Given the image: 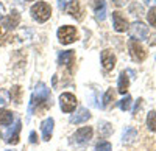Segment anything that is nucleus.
<instances>
[{
	"label": "nucleus",
	"instance_id": "obj_19",
	"mask_svg": "<svg viewBox=\"0 0 156 151\" xmlns=\"http://www.w3.org/2000/svg\"><path fill=\"white\" fill-rule=\"evenodd\" d=\"M98 134L103 136V137H108L109 134H112V126H111V123L101 122V123L98 125Z\"/></svg>",
	"mask_w": 156,
	"mask_h": 151
},
{
	"label": "nucleus",
	"instance_id": "obj_29",
	"mask_svg": "<svg viewBox=\"0 0 156 151\" xmlns=\"http://www.w3.org/2000/svg\"><path fill=\"white\" fill-rule=\"evenodd\" d=\"M30 142H31V143H36V142H37V139H36V132H34V131L30 132Z\"/></svg>",
	"mask_w": 156,
	"mask_h": 151
},
{
	"label": "nucleus",
	"instance_id": "obj_33",
	"mask_svg": "<svg viewBox=\"0 0 156 151\" xmlns=\"http://www.w3.org/2000/svg\"><path fill=\"white\" fill-rule=\"evenodd\" d=\"M0 33H2V28H0Z\"/></svg>",
	"mask_w": 156,
	"mask_h": 151
},
{
	"label": "nucleus",
	"instance_id": "obj_3",
	"mask_svg": "<svg viewBox=\"0 0 156 151\" xmlns=\"http://www.w3.org/2000/svg\"><path fill=\"white\" fill-rule=\"evenodd\" d=\"M94 136V129L92 126H84L81 129H78L72 137H70V143H75V145H86L89 143V140L92 139Z\"/></svg>",
	"mask_w": 156,
	"mask_h": 151
},
{
	"label": "nucleus",
	"instance_id": "obj_8",
	"mask_svg": "<svg viewBox=\"0 0 156 151\" xmlns=\"http://www.w3.org/2000/svg\"><path fill=\"white\" fill-rule=\"evenodd\" d=\"M20 128H22V122L20 120H16L14 126L9 128L8 132L5 134V142L9 143V145H17L19 143V132H20Z\"/></svg>",
	"mask_w": 156,
	"mask_h": 151
},
{
	"label": "nucleus",
	"instance_id": "obj_23",
	"mask_svg": "<svg viewBox=\"0 0 156 151\" xmlns=\"http://www.w3.org/2000/svg\"><path fill=\"white\" fill-rule=\"evenodd\" d=\"M114 95H115V92H114L112 89H108V91L105 92V95H103V108H108V106L112 103Z\"/></svg>",
	"mask_w": 156,
	"mask_h": 151
},
{
	"label": "nucleus",
	"instance_id": "obj_31",
	"mask_svg": "<svg viewBox=\"0 0 156 151\" xmlns=\"http://www.w3.org/2000/svg\"><path fill=\"white\" fill-rule=\"evenodd\" d=\"M25 2H34V0H25Z\"/></svg>",
	"mask_w": 156,
	"mask_h": 151
},
{
	"label": "nucleus",
	"instance_id": "obj_12",
	"mask_svg": "<svg viewBox=\"0 0 156 151\" xmlns=\"http://www.w3.org/2000/svg\"><path fill=\"white\" fill-rule=\"evenodd\" d=\"M73 62H75V52H73V50L61 52V53L58 55V64H59V66H64V67H67V69L70 70L72 66H73Z\"/></svg>",
	"mask_w": 156,
	"mask_h": 151
},
{
	"label": "nucleus",
	"instance_id": "obj_24",
	"mask_svg": "<svg viewBox=\"0 0 156 151\" xmlns=\"http://www.w3.org/2000/svg\"><path fill=\"white\" fill-rule=\"evenodd\" d=\"M9 101H11V95H9V92L5 91V89H0V108H5Z\"/></svg>",
	"mask_w": 156,
	"mask_h": 151
},
{
	"label": "nucleus",
	"instance_id": "obj_11",
	"mask_svg": "<svg viewBox=\"0 0 156 151\" xmlns=\"http://www.w3.org/2000/svg\"><path fill=\"white\" fill-rule=\"evenodd\" d=\"M89 118H90V112H89L86 108H80V109L75 112V114L70 115L69 122H70L72 125H81V123H86Z\"/></svg>",
	"mask_w": 156,
	"mask_h": 151
},
{
	"label": "nucleus",
	"instance_id": "obj_10",
	"mask_svg": "<svg viewBox=\"0 0 156 151\" xmlns=\"http://www.w3.org/2000/svg\"><path fill=\"white\" fill-rule=\"evenodd\" d=\"M19 22H20V14L16 11H11V14L2 17V25L6 30H14L19 25Z\"/></svg>",
	"mask_w": 156,
	"mask_h": 151
},
{
	"label": "nucleus",
	"instance_id": "obj_5",
	"mask_svg": "<svg viewBox=\"0 0 156 151\" xmlns=\"http://www.w3.org/2000/svg\"><path fill=\"white\" fill-rule=\"evenodd\" d=\"M78 101H76V97L70 92H64L59 95V108L62 112H73L75 108H76Z\"/></svg>",
	"mask_w": 156,
	"mask_h": 151
},
{
	"label": "nucleus",
	"instance_id": "obj_35",
	"mask_svg": "<svg viewBox=\"0 0 156 151\" xmlns=\"http://www.w3.org/2000/svg\"><path fill=\"white\" fill-rule=\"evenodd\" d=\"M6 151H11V149H6Z\"/></svg>",
	"mask_w": 156,
	"mask_h": 151
},
{
	"label": "nucleus",
	"instance_id": "obj_22",
	"mask_svg": "<svg viewBox=\"0 0 156 151\" xmlns=\"http://www.w3.org/2000/svg\"><path fill=\"white\" fill-rule=\"evenodd\" d=\"M147 128L153 132H156V111H151L147 115Z\"/></svg>",
	"mask_w": 156,
	"mask_h": 151
},
{
	"label": "nucleus",
	"instance_id": "obj_7",
	"mask_svg": "<svg viewBox=\"0 0 156 151\" xmlns=\"http://www.w3.org/2000/svg\"><path fill=\"white\" fill-rule=\"evenodd\" d=\"M129 33H131V37L136 41H142L147 39L148 36V27L142 22H134L131 27H129Z\"/></svg>",
	"mask_w": 156,
	"mask_h": 151
},
{
	"label": "nucleus",
	"instance_id": "obj_26",
	"mask_svg": "<svg viewBox=\"0 0 156 151\" xmlns=\"http://www.w3.org/2000/svg\"><path fill=\"white\" fill-rule=\"evenodd\" d=\"M147 20L148 23L151 25V27H156V6L150 8L148 12H147Z\"/></svg>",
	"mask_w": 156,
	"mask_h": 151
},
{
	"label": "nucleus",
	"instance_id": "obj_14",
	"mask_svg": "<svg viewBox=\"0 0 156 151\" xmlns=\"http://www.w3.org/2000/svg\"><path fill=\"white\" fill-rule=\"evenodd\" d=\"M53 126H55V120L48 117L45 118L42 123H41V131H42V140L48 142L51 139V136H53Z\"/></svg>",
	"mask_w": 156,
	"mask_h": 151
},
{
	"label": "nucleus",
	"instance_id": "obj_15",
	"mask_svg": "<svg viewBox=\"0 0 156 151\" xmlns=\"http://www.w3.org/2000/svg\"><path fill=\"white\" fill-rule=\"evenodd\" d=\"M94 11H95V16H97L98 20H105V17H106V3H105V0H95Z\"/></svg>",
	"mask_w": 156,
	"mask_h": 151
},
{
	"label": "nucleus",
	"instance_id": "obj_17",
	"mask_svg": "<svg viewBox=\"0 0 156 151\" xmlns=\"http://www.w3.org/2000/svg\"><path fill=\"white\" fill-rule=\"evenodd\" d=\"M12 120H14L12 112L0 108V125H2V126H9V125L12 123Z\"/></svg>",
	"mask_w": 156,
	"mask_h": 151
},
{
	"label": "nucleus",
	"instance_id": "obj_13",
	"mask_svg": "<svg viewBox=\"0 0 156 151\" xmlns=\"http://www.w3.org/2000/svg\"><path fill=\"white\" fill-rule=\"evenodd\" d=\"M101 66L106 72H109L115 67V55L111 50H103L101 52Z\"/></svg>",
	"mask_w": 156,
	"mask_h": 151
},
{
	"label": "nucleus",
	"instance_id": "obj_16",
	"mask_svg": "<svg viewBox=\"0 0 156 151\" xmlns=\"http://www.w3.org/2000/svg\"><path fill=\"white\" fill-rule=\"evenodd\" d=\"M128 86H129V80H128V75L126 72H122L119 75V84H117V92L125 95V92L128 91Z\"/></svg>",
	"mask_w": 156,
	"mask_h": 151
},
{
	"label": "nucleus",
	"instance_id": "obj_30",
	"mask_svg": "<svg viewBox=\"0 0 156 151\" xmlns=\"http://www.w3.org/2000/svg\"><path fill=\"white\" fill-rule=\"evenodd\" d=\"M2 14H3V5L0 3V16H2Z\"/></svg>",
	"mask_w": 156,
	"mask_h": 151
},
{
	"label": "nucleus",
	"instance_id": "obj_1",
	"mask_svg": "<svg viewBox=\"0 0 156 151\" xmlns=\"http://www.w3.org/2000/svg\"><path fill=\"white\" fill-rule=\"evenodd\" d=\"M48 108H51V94H50V91L47 89V86L44 83H39L36 86L33 95H31L28 112L30 114H33V112L41 114V112L47 111Z\"/></svg>",
	"mask_w": 156,
	"mask_h": 151
},
{
	"label": "nucleus",
	"instance_id": "obj_25",
	"mask_svg": "<svg viewBox=\"0 0 156 151\" xmlns=\"http://www.w3.org/2000/svg\"><path fill=\"white\" fill-rule=\"evenodd\" d=\"M131 103H133L131 97L126 95V97H123V98L120 100V101H119V108H120L122 111H128V109H129V106H131Z\"/></svg>",
	"mask_w": 156,
	"mask_h": 151
},
{
	"label": "nucleus",
	"instance_id": "obj_27",
	"mask_svg": "<svg viewBox=\"0 0 156 151\" xmlns=\"http://www.w3.org/2000/svg\"><path fill=\"white\" fill-rule=\"evenodd\" d=\"M111 149H112V146H111V143L106 142V140H100V142L95 145V151H111Z\"/></svg>",
	"mask_w": 156,
	"mask_h": 151
},
{
	"label": "nucleus",
	"instance_id": "obj_6",
	"mask_svg": "<svg viewBox=\"0 0 156 151\" xmlns=\"http://www.w3.org/2000/svg\"><path fill=\"white\" fill-rule=\"evenodd\" d=\"M128 50H129V55H131V58H133L134 61H137V62L144 61V59L147 58L145 48L142 47L140 42L136 41V39H129V42H128Z\"/></svg>",
	"mask_w": 156,
	"mask_h": 151
},
{
	"label": "nucleus",
	"instance_id": "obj_18",
	"mask_svg": "<svg viewBox=\"0 0 156 151\" xmlns=\"http://www.w3.org/2000/svg\"><path fill=\"white\" fill-rule=\"evenodd\" d=\"M137 137V131L133 126H126L123 129V136H122V142L123 143H131L134 139Z\"/></svg>",
	"mask_w": 156,
	"mask_h": 151
},
{
	"label": "nucleus",
	"instance_id": "obj_20",
	"mask_svg": "<svg viewBox=\"0 0 156 151\" xmlns=\"http://www.w3.org/2000/svg\"><path fill=\"white\" fill-rule=\"evenodd\" d=\"M9 95H11V98H12V101L19 105V103H20V100H22V89H20L19 86H12Z\"/></svg>",
	"mask_w": 156,
	"mask_h": 151
},
{
	"label": "nucleus",
	"instance_id": "obj_2",
	"mask_svg": "<svg viewBox=\"0 0 156 151\" xmlns=\"http://www.w3.org/2000/svg\"><path fill=\"white\" fill-rule=\"evenodd\" d=\"M30 14L31 17L39 22V23H42V22H47L51 16V8L47 2H37L34 3L31 8H30Z\"/></svg>",
	"mask_w": 156,
	"mask_h": 151
},
{
	"label": "nucleus",
	"instance_id": "obj_28",
	"mask_svg": "<svg viewBox=\"0 0 156 151\" xmlns=\"http://www.w3.org/2000/svg\"><path fill=\"white\" fill-rule=\"evenodd\" d=\"M56 2H58V8L61 11H66V8L69 6V3L72 2V0H56Z\"/></svg>",
	"mask_w": 156,
	"mask_h": 151
},
{
	"label": "nucleus",
	"instance_id": "obj_4",
	"mask_svg": "<svg viewBox=\"0 0 156 151\" xmlns=\"http://www.w3.org/2000/svg\"><path fill=\"white\" fill-rule=\"evenodd\" d=\"M58 39L62 45H69L72 42L76 41V28L75 27H70V25H64L58 30Z\"/></svg>",
	"mask_w": 156,
	"mask_h": 151
},
{
	"label": "nucleus",
	"instance_id": "obj_34",
	"mask_svg": "<svg viewBox=\"0 0 156 151\" xmlns=\"http://www.w3.org/2000/svg\"><path fill=\"white\" fill-rule=\"evenodd\" d=\"M145 2H147V3H148V0H145Z\"/></svg>",
	"mask_w": 156,
	"mask_h": 151
},
{
	"label": "nucleus",
	"instance_id": "obj_21",
	"mask_svg": "<svg viewBox=\"0 0 156 151\" xmlns=\"http://www.w3.org/2000/svg\"><path fill=\"white\" fill-rule=\"evenodd\" d=\"M66 12H69L70 16H76L80 14V3H78V0H72V2L69 3V6L66 8Z\"/></svg>",
	"mask_w": 156,
	"mask_h": 151
},
{
	"label": "nucleus",
	"instance_id": "obj_32",
	"mask_svg": "<svg viewBox=\"0 0 156 151\" xmlns=\"http://www.w3.org/2000/svg\"><path fill=\"white\" fill-rule=\"evenodd\" d=\"M0 139H2V134H0Z\"/></svg>",
	"mask_w": 156,
	"mask_h": 151
},
{
	"label": "nucleus",
	"instance_id": "obj_9",
	"mask_svg": "<svg viewBox=\"0 0 156 151\" xmlns=\"http://www.w3.org/2000/svg\"><path fill=\"white\" fill-rule=\"evenodd\" d=\"M112 23H114V30H115L117 33H125V31L129 30L128 20L120 14L119 11H114V12H112Z\"/></svg>",
	"mask_w": 156,
	"mask_h": 151
}]
</instances>
